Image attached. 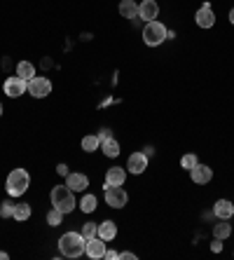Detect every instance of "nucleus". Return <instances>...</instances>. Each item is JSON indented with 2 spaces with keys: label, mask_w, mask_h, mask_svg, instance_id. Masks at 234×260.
I'll use <instances>...</instances> for the list:
<instances>
[{
  "label": "nucleus",
  "mask_w": 234,
  "mask_h": 260,
  "mask_svg": "<svg viewBox=\"0 0 234 260\" xmlns=\"http://www.w3.org/2000/svg\"><path fill=\"white\" fill-rule=\"evenodd\" d=\"M84 244H87V239L82 237V232H66L59 239V251L66 258H80V256H84Z\"/></svg>",
  "instance_id": "nucleus-1"
},
{
  "label": "nucleus",
  "mask_w": 234,
  "mask_h": 260,
  "mask_svg": "<svg viewBox=\"0 0 234 260\" xmlns=\"http://www.w3.org/2000/svg\"><path fill=\"white\" fill-rule=\"evenodd\" d=\"M50 199H52V207L59 208L64 216L66 213H70L73 208L78 207V202H75V192H73L68 185H56V188H52Z\"/></svg>",
  "instance_id": "nucleus-2"
},
{
  "label": "nucleus",
  "mask_w": 234,
  "mask_h": 260,
  "mask_svg": "<svg viewBox=\"0 0 234 260\" xmlns=\"http://www.w3.org/2000/svg\"><path fill=\"white\" fill-rule=\"evenodd\" d=\"M7 192L10 197H21L31 188V176H28L26 169H12L7 173Z\"/></svg>",
  "instance_id": "nucleus-3"
},
{
  "label": "nucleus",
  "mask_w": 234,
  "mask_h": 260,
  "mask_svg": "<svg viewBox=\"0 0 234 260\" xmlns=\"http://www.w3.org/2000/svg\"><path fill=\"white\" fill-rule=\"evenodd\" d=\"M169 35V28L164 26L162 21H148L143 28V42L148 47H157V45H162L164 40Z\"/></svg>",
  "instance_id": "nucleus-4"
},
{
  "label": "nucleus",
  "mask_w": 234,
  "mask_h": 260,
  "mask_svg": "<svg viewBox=\"0 0 234 260\" xmlns=\"http://www.w3.org/2000/svg\"><path fill=\"white\" fill-rule=\"evenodd\" d=\"M129 202V195L122 185H105V204L110 208H124Z\"/></svg>",
  "instance_id": "nucleus-5"
},
{
  "label": "nucleus",
  "mask_w": 234,
  "mask_h": 260,
  "mask_svg": "<svg viewBox=\"0 0 234 260\" xmlns=\"http://www.w3.org/2000/svg\"><path fill=\"white\" fill-rule=\"evenodd\" d=\"M28 94L33 99H45V96L52 94V82L47 78H42V75H35L33 80H28Z\"/></svg>",
  "instance_id": "nucleus-6"
},
{
  "label": "nucleus",
  "mask_w": 234,
  "mask_h": 260,
  "mask_svg": "<svg viewBox=\"0 0 234 260\" xmlns=\"http://www.w3.org/2000/svg\"><path fill=\"white\" fill-rule=\"evenodd\" d=\"M2 89H5V94L10 99H19V96H24V91H28V82L24 78H19V75H10L5 80Z\"/></svg>",
  "instance_id": "nucleus-7"
},
{
  "label": "nucleus",
  "mask_w": 234,
  "mask_h": 260,
  "mask_svg": "<svg viewBox=\"0 0 234 260\" xmlns=\"http://www.w3.org/2000/svg\"><path fill=\"white\" fill-rule=\"evenodd\" d=\"M105 244H108V242H103L99 234H96V237H89L87 244H84V256H89L91 260H101L105 253V248H108Z\"/></svg>",
  "instance_id": "nucleus-8"
},
{
  "label": "nucleus",
  "mask_w": 234,
  "mask_h": 260,
  "mask_svg": "<svg viewBox=\"0 0 234 260\" xmlns=\"http://www.w3.org/2000/svg\"><path fill=\"white\" fill-rule=\"evenodd\" d=\"M145 169H148V155H145V153H134V155H129V159H127V171H131L134 176H138V173H143Z\"/></svg>",
  "instance_id": "nucleus-9"
},
{
  "label": "nucleus",
  "mask_w": 234,
  "mask_h": 260,
  "mask_svg": "<svg viewBox=\"0 0 234 260\" xmlns=\"http://www.w3.org/2000/svg\"><path fill=\"white\" fill-rule=\"evenodd\" d=\"M195 21L199 28H211L216 24V14L211 10V2H204V5H201V10L195 14Z\"/></svg>",
  "instance_id": "nucleus-10"
},
{
  "label": "nucleus",
  "mask_w": 234,
  "mask_h": 260,
  "mask_svg": "<svg viewBox=\"0 0 234 260\" xmlns=\"http://www.w3.org/2000/svg\"><path fill=\"white\" fill-rule=\"evenodd\" d=\"M157 14H159V5H157L155 0H143V2L138 5V19H143L145 24H148V21H155Z\"/></svg>",
  "instance_id": "nucleus-11"
},
{
  "label": "nucleus",
  "mask_w": 234,
  "mask_h": 260,
  "mask_svg": "<svg viewBox=\"0 0 234 260\" xmlns=\"http://www.w3.org/2000/svg\"><path fill=\"white\" fill-rule=\"evenodd\" d=\"M66 185L73 190V192H82V190H87L89 188V178H87V173H68L66 176Z\"/></svg>",
  "instance_id": "nucleus-12"
},
{
  "label": "nucleus",
  "mask_w": 234,
  "mask_h": 260,
  "mask_svg": "<svg viewBox=\"0 0 234 260\" xmlns=\"http://www.w3.org/2000/svg\"><path fill=\"white\" fill-rule=\"evenodd\" d=\"M190 176H192V183L206 185V183H211V178H213V169L206 167V164H197L195 169H190Z\"/></svg>",
  "instance_id": "nucleus-13"
},
{
  "label": "nucleus",
  "mask_w": 234,
  "mask_h": 260,
  "mask_svg": "<svg viewBox=\"0 0 234 260\" xmlns=\"http://www.w3.org/2000/svg\"><path fill=\"white\" fill-rule=\"evenodd\" d=\"M213 213H216V218H220V221H230L234 216V204L230 199H218L216 207H213Z\"/></svg>",
  "instance_id": "nucleus-14"
},
{
  "label": "nucleus",
  "mask_w": 234,
  "mask_h": 260,
  "mask_svg": "<svg viewBox=\"0 0 234 260\" xmlns=\"http://www.w3.org/2000/svg\"><path fill=\"white\" fill-rule=\"evenodd\" d=\"M124 181H127V169L110 167L105 171V185H124Z\"/></svg>",
  "instance_id": "nucleus-15"
},
{
  "label": "nucleus",
  "mask_w": 234,
  "mask_h": 260,
  "mask_svg": "<svg viewBox=\"0 0 234 260\" xmlns=\"http://www.w3.org/2000/svg\"><path fill=\"white\" fill-rule=\"evenodd\" d=\"M99 237L103 239V242H113L117 237V223L113 221H103L99 225Z\"/></svg>",
  "instance_id": "nucleus-16"
},
{
  "label": "nucleus",
  "mask_w": 234,
  "mask_h": 260,
  "mask_svg": "<svg viewBox=\"0 0 234 260\" xmlns=\"http://www.w3.org/2000/svg\"><path fill=\"white\" fill-rule=\"evenodd\" d=\"M119 14H122L124 19H136V17H138L136 0H122V2H119Z\"/></svg>",
  "instance_id": "nucleus-17"
},
{
  "label": "nucleus",
  "mask_w": 234,
  "mask_h": 260,
  "mask_svg": "<svg viewBox=\"0 0 234 260\" xmlns=\"http://www.w3.org/2000/svg\"><path fill=\"white\" fill-rule=\"evenodd\" d=\"M17 75L24 78L26 82L28 80H33L35 78V66L31 64V61H19V64H17Z\"/></svg>",
  "instance_id": "nucleus-18"
},
{
  "label": "nucleus",
  "mask_w": 234,
  "mask_h": 260,
  "mask_svg": "<svg viewBox=\"0 0 234 260\" xmlns=\"http://www.w3.org/2000/svg\"><path fill=\"white\" fill-rule=\"evenodd\" d=\"M101 150H103L105 157H117V155H119V143H117L115 139L110 136V139H105L103 143H101Z\"/></svg>",
  "instance_id": "nucleus-19"
},
{
  "label": "nucleus",
  "mask_w": 234,
  "mask_h": 260,
  "mask_svg": "<svg viewBox=\"0 0 234 260\" xmlns=\"http://www.w3.org/2000/svg\"><path fill=\"white\" fill-rule=\"evenodd\" d=\"M99 148H101V141H99V136L89 134V136H84V139H82V150H84V153H96Z\"/></svg>",
  "instance_id": "nucleus-20"
},
{
  "label": "nucleus",
  "mask_w": 234,
  "mask_h": 260,
  "mask_svg": "<svg viewBox=\"0 0 234 260\" xmlns=\"http://www.w3.org/2000/svg\"><path fill=\"white\" fill-rule=\"evenodd\" d=\"M14 221H19V223H24L31 218V207H28L26 202L24 204H14V216H12Z\"/></svg>",
  "instance_id": "nucleus-21"
},
{
  "label": "nucleus",
  "mask_w": 234,
  "mask_h": 260,
  "mask_svg": "<svg viewBox=\"0 0 234 260\" xmlns=\"http://www.w3.org/2000/svg\"><path fill=\"white\" fill-rule=\"evenodd\" d=\"M232 234V225L227 221H220L218 225H213V237H218V239H227Z\"/></svg>",
  "instance_id": "nucleus-22"
},
{
  "label": "nucleus",
  "mask_w": 234,
  "mask_h": 260,
  "mask_svg": "<svg viewBox=\"0 0 234 260\" xmlns=\"http://www.w3.org/2000/svg\"><path fill=\"white\" fill-rule=\"evenodd\" d=\"M96 204H99V202H96V197L87 192V195L80 199V211H84V213H91V211H96Z\"/></svg>",
  "instance_id": "nucleus-23"
},
{
  "label": "nucleus",
  "mask_w": 234,
  "mask_h": 260,
  "mask_svg": "<svg viewBox=\"0 0 234 260\" xmlns=\"http://www.w3.org/2000/svg\"><path fill=\"white\" fill-rule=\"evenodd\" d=\"M197 164H199V159H197L195 153H187V155H183V157H181V167H183V169L190 171V169H195Z\"/></svg>",
  "instance_id": "nucleus-24"
},
{
  "label": "nucleus",
  "mask_w": 234,
  "mask_h": 260,
  "mask_svg": "<svg viewBox=\"0 0 234 260\" xmlns=\"http://www.w3.org/2000/svg\"><path fill=\"white\" fill-rule=\"evenodd\" d=\"M61 221H64V213H61L59 208H52V211H47V225L56 227V225H61Z\"/></svg>",
  "instance_id": "nucleus-25"
},
{
  "label": "nucleus",
  "mask_w": 234,
  "mask_h": 260,
  "mask_svg": "<svg viewBox=\"0 0 234 260\" xmlns=\"http://www.w3.org/2000/svg\"><path fill=\"white\" fill-rule=\"evenodd\" d=\"M96 234H99V225H96V223H84V225H82V237H84V239L96 237Z\"/></svg>",
  "instance_id": "nucleus-26"
},
{
  "label": "nucleus",
  "mask_w": 234,
  "mask_h": 260,
  "mask_svg": "<svg viewBox=\"0 0 234 260\" xmlns=\"http://www.w3.org/2000/svg\"><path fill=\"white\" fill-rule=\"evenodd\" d=\"M0 216H2V218H12L14 216V204L12 202H2V204H0Z\"/></svg>",
  "instance_id": "nucleus-27"
},
{
  "label": "nucleus",
  "mask_w": 234,
  "mask_h": 260,
  "mask_svg": "<svg viewBox=\"0 0 234 260\" xmlns=\"http://www.w3.org/2000/svg\"><path fill=\"white\" fill-rule=\"evenodd\" d=\"M211 251H213V253H220V251H222V239H218V237H216V239L211 242Z\"/></svg>",
  "instance_id": "nucleus-28"
},
{
  "label": "nucleus",
  "mask_w": 234,
  "mask_h": 260,
  "mask_svg": "<svg viewBox=\"0 0 234 260\" xmlns=\"http://www.w3.org/2000/svg\"><path fill=\"white\" fill-rule=\"evenodd\" d=\"M103 258L105 260H119V253H117V251H108V248H105Z\"/></svg>",
  "instance_id": "nucleus-29"
},
{
  "label": "nucleus",
  "mask_w": 234,
  "mask_h": 260,
  "mask_svg": "<svg viewBox=\"0 0 234 260\" xmlns=\"http://www.w3.org/2000/svg\"><path fill=\"white\" fill-rule=\"evenodd\" d=\"M96 136H99V141H101V143H103L105 139H110V136H113V134H110V129H101V131H99V134H96Z\"/></svg>",
  "instance_id": "nucleus-30"
},
{
  "label": "nucleus",
  "mask_w": 234,
  "mask_h": 260,
  "mask_svg": "<svg viewBox=\"0 0 234 260\" xmlns=\"http://www.w3.org/2000/svg\"><path fill=\"white\" fill-rule=\"evenodd\" d=\"M56 173H59V176H68L70 171H68V167H66V164H59V167H56Z\"/></svg>",
  "instance_id": "nucleus-31"
},
{
  "label": "nucleus",
  "mask_w": 234,
  "mask_h": 260,
  "mask_svg": "<svg viewBox=\"0 0 234 260\" xmlns=\"http://www.w3.org/2000/svg\"><path fill=\"white\" fill-rule=\"evenodd\" d=\"M136 258V253H131V251H124V253H119V260H134Z\"/></svg>",
  "instance_id": "nucleus-32"
},
{
  "label": "nucleus",
  "mask_w": 234,
  "mask_h": 260,
  "mask_svg": "<svg viewBox=\"0 0 234 260\" xmlns=\"http://www.w3.org/2000/svg\"><path fill=\"white\" fill-rule=\"evenodd\" d=\"M7 258H10V256H7L5 251H0V260H7Z\"/></svg>",
  "instance_id": "nucleus-33"
},
{
  "label": "nucleus",
  "mask_w": 234,
  "mask_h": 260,
  "mask_svg": "<svg viewBox=\"0 0 234 260\" xmlns=\"http://www.w3.org/2000/svg\"><path fill=\"white\" fill-rule=\"evenodd\" d=\"M230 24H234V7L230 10Z\"/></svg>",
  "instance_id": "nucleus-34"
},
{
  "label": "nucleus",
  "mask_w": 234,
  "mask_h": 260,
  "mask_svg": "<svg viewBox=\"0 0 234 260\" xmlns=\"http://www.w3.org/2000/svg\"><path fill=\"white\" fill-rule=\"evenodd\" d=\"M0 115H2V104H0Z\"/></svg>",
  "instance_id": "nucleus-35"
}]
</instances>
